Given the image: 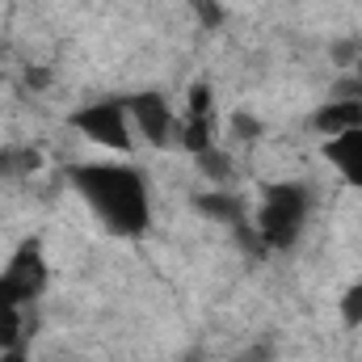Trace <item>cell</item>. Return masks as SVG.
<instances>
[{
    "label": "cell",
    "instance_id": "1",
    "mask_svg": "<svg viewBox=\"0 0 362 362\" xmlns=\"http://www.w3.org/2000/svg\"><path fill=\"white\" fill-rule=\"evenodd\" d=\"M68 181H72L76 198L85 202V211L110 236L135 240V236L148 232V223H152V185H148V173L135 169L131 160H118V156L85 160V165L68 169Z\"/></svg>",
    "mask_w": 362,
    "mask_h": 362
},
{
    "label": "cell",
    "instance_id": "2",
    "mask_svg": "<svg viewBox=\"0 0 362 362\" xmlns=\"http://www.w3.org/2000/svg\"><path fill=\"white\" fill-rule=\"evenodd\" d=\"M312 219V189L303 181H270L253 206V240L262 249H291Z\"/></svg>",
    "mask_w": 362,
    "mask_h": 362
},
{
    "label": "cell",
    "instance_id": "4",
    "mask_svg": "<svg viewBox=\"0 0 362 362\" xmlns=\"http://www.w3.org/2000/svg\"><path fill=\"white\" fill-rule=\"evenodd\" d=\"M47 291V253L38 240H21L0 266V312H30Z\"/></svg>",
    "mask_w": 362,
    "mask_h": 362
},
{
    "label": "cell",
    "instance_id": "5",
    "mask_svg": "<svg viewBox=\"0 0 362 362\" xmlns=\"http://www.w3.org/2000/svg\"><path fill=\"white\" fill-rule=\"evenodd\" d=\"M127 114H131V127H135V139L165 152V148H177V105L156 89H139L127 97Z\"/></svg>",
    "mask_w": 362,
    "mask_h": 362
},
{
    "label": "cell",
    "instance_id": "9",
    "mask_svg": "<svg viewBox=\"0 0 362 362\" xmlns=\"http://www.w3.org/2000/svg\"><path fill=\"white\" fill-rule=\"evenodd\" d=\"M341 320H346L350 329H358L362 325V278L358 282H350L346 295H341Z\"/></svg>",
    "mask_w": 362,
    "mask_h": 362
},
{
    "label": "cell",
    "instance_id": "10",
    "mask_svg": "<svg viewBox=\"0 0 362 362\" xmlns=\"http://www.w3.org/2000/svg\"><path fill=\"white\" fill-rule=\"evenodd\" d=\"M0 362H30V346H21V350H8V354H0Z\"/></svg>",
    "mask_w": 362,
    "mask_h": 362
},
{
    "label": "cell",
    "instance_id": "3",
    "mask_svg": "<svg viewBox=\"0 0 362 362\" xmlns=\"http://www.w3.org/2000/svg\"><path fill=\"white\" fill-rule=\"evenodd\" d=\"M72 135H81V144H89L93 152L101 156H118L127 160L135 152V127H131V114H127V97H97L85 101L72 118H68Z\"/></svg>",
    "mask_w": 362,
    "mask_h": 362
},
{
    "label": "cell",
    "instance_id": "6",
    "mask_svg": "<svg viewBox=\"0 0 362 362\" xmlns=\"http://www.w3.org/2000/svg\"><path fill=\"white\" fill-rule=\"evenodd\" d=\"M320 156H325V165L346 181V185L362 189V127L341 131L333 139H320Z\"/></svg>",
    "mask_w": 362,
    "mask_h": 362
},
{
    "label": "cell",
    "instance_id": "7",
    "mask_svg": "<svg viewBox=\"0 0 362 362\" xmlns=\"http://www.w3.org/2000/svg\"><path fill=\"white\" fill-rule=\"evenodd\" d=\"M312 127H316L320 139H333V135H341V131L362 127V97H341V93H333V97L312 114Z\"/></svg>",
    "mask_w": 362,
    "mask_h": 362
},
{
    "label": "cell",
    "instance_id": "8",
    "mask_svg": "<svg viewBox=\"0 0 362 362\" xmlns=\"http://www.w3.org/2000/svg\"><path fill=\"white\" fill-rule=\"evenodd\" d=\"M47 169V156L38 148H25V144H8L0 148V185H25Z\"/></svg>",
    "mask_w": 362,
    "mask_h": 362
},
{
    "label": "cell",
    "instance_id": "11",
    "mask_svg": "<svg viewBox=\"0 0 362 362\" xmlns=\"http://www.w3.org/2000/svg\"><path fill=\"white\" fill-rule=\"evenodd\" d=\"M181 362H206V354L202 350H189V354H181Z\"/></svg>",
    "mask_w": 362,
    "mask_h": 362
}]
</instances>
